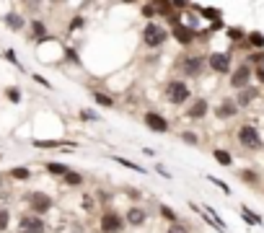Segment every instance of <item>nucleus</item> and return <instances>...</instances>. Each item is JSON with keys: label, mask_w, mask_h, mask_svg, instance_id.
<instances>
[{"label": "nucleus", "mask_w": 264, "mask_h": 233, "mask_svg": "<svg viewBox=\"0 0 264 233\" xmlns=\"http://www.w3.org/2000/svg\"><path fill=\"white\" fill-rule=\"evenodd\" d=\"M83 207H86V210H93V200L86 197V200H83Z\"/></svg>", "instance_id": "39"}, {"label": "nucleus", "mask_w": 264, "mask_h": 233, "mask_svg": "<svg viewBox=\"0 0 264 233\" xmlns=\"http://www.w3.org/2000/svg\"><path fill=\"white\" fill-rule=\"evenodd\" d=\"M158 210H161V215H163V217H169L171 223H176V213H173L171 207H166V205H161V207H158Z\"/></svg>", "instance_id": "32"}, {"label": "nucleus", "mask_w": 264, "mask_h": 233, "mask_svg": "<svg viewBox=\"0 0 264 233\" xmlns=\"http://www.w3.org/2000/svg\"><path fill=\"white\" fill-rule=\"evenodd\" d=\"M210 179V182H213L215 186H217V189H220V192H225V194H231V186L228 184H225V182H220V179H215V176H207Z\"/></svg>", "instance_id": "31"}, {"label": "nucleus", "mask_w": 264, "mask_h": 233, "mask_svg": "<svg viewBox=\"0 0 264 233\" xmlns=\"http://www.w3.org/2000/svg\"><path fill=\"white\" fill-rule=\"evenodd\" d=\"M241 217H244L246 223H251V225H262V217H259V215H254L248 207H241Z\"/></svg>", "instance_id": "24"}, {"label": "nucleus", "mask_w": 264, "mask_h": 233, "mask_svg": "<svg viewBox=\"0 0 264 233\" xmlns=\"http://www.w3.org/2000/svg\"><path fill=\"white\" fill-rule=\"evenodd\" d=\"M80 119H99V117H96V111H88V109H83V111H80Z\"/></svg>", "instance_id": "37"}, {"label": "nucleus", "mask_w": 264, "mask_h": 233, "mask_svg": "<svg viewBox=\"0 0 264 233\" xmlns=\"http://www.w3.org/2000/svg\"><path fill=\"white\" fill-rule=\"evenodd\" d=\"M44 169H47L52 176H60V179H62L65 174H70V171H73L70 166H67V163H57V161H49V163H47V166H44Z\"/></svg>", "instance_id": "16"}, {"label": "nucleus", "mask_w": 264, "mask_h": 233, "mask_svg": "<svg viewBox=\"0 0 264 233\" xmlns=\"http://www.w3.org/2000/svg\"><path fill=\"white\" fill-rule=\"evenodd\" d=\"M62 184H67V186H80L83 184V174H78V171H70V174L62 176Z\"/></svg>", "instance_id": "21"}, {"label": "nucleus", "mask_w": 264, "mask_h": 233, "mask_svg": "<svg viewBox=\"0 0 264 233\" xmlns=\"http://www.w3.org/2000/svg\"><path fill=\"white\" fill-rule=\"evenodd\" d=\"M246 60H248V65H259L262 67L264 65V52H251Z\"/></svg>", "instance_id": "28"}, {"label": "nucleus", "mask_w": 264, "mask_h": 233, "mask_svg": "<svg viewBox=\"0 0 264 233\" xmlns=\"http://www.w3.org/2000/svg\"><path fill=\"white\" fill-rule=\"evenodd\" d=\"M44 231H47V223H44L39 215L24 213L18 217V233H44Z\"/></svg>", "instance_id": "5"}, {"label": "nucleus", "mask_w": 264, "mask_h": 233, "mask_svg": "<svg viewBox=\"0 0 264 233\" xmlns=\"http://www.w3.org/2000/svg\"><path fill=\"white\" fill-rule=\"evenodd\" d=\"M171 34L176 36V42H182V44H192L194 36H197V31H194L192 26H184V24H176Z\"/></svg>", "instance_id": "14"}, {"label": "nucleus", "mask_w": 264, "mask_h": 233, "mask_svg": "<svg viewBox=\"0 0 264 233\" xmlns=\"http://www.w3.org/2000/svg\"><path fill=\"white\" fill-rule=\"evenodd\" d=\"M26 202H29V207H31V213L34 215H44V213H49L52 210V205H55V202H52V197L49 194H44V192H31L26 197Z\"/></svg>", "instance_id": "6"}, {"label": "nucleus", "mask_w": 264, "mask_h": 233, "mask_svg": "<svg viewBox=\"0 0 264 233\" xmlns=\"http://www.w3.org/2000/svg\"><path fill=\"white\" fill-rule=\"evenodd\" d=\"M99 231L101 233H122L124 231V215L117 210H104L99 217Z\"/></svg>", "instance_id": "4"}, {"label": "nucleus", "mask_w": 264, "mask_h": 233, "mask_svg": "<svg viewBox=\"0 0 264 233\" xmlns=\"http://www.w3.org/2000/svg\"><path fill=\"white\" fill-rule=\"evenodd\" d=\"M205 62H207V57H200V55H192V57H184V62H182V70L186 78H197V75L205 70Z\"/></svg>", "instance_id": "10"}, {"label": "nucleus", "mask_w": 264, "mask_h": 233, "mask_svg": "<svg viewBox=\"0 0 264 233\" xmlns=\"http://www.w3.org/2000/svg\"><path fill=\"white\" fill-rule=\"evenodd\" d=\"M182 140L189 142V145H197V135L194 132H182Z\"/></svg>", "instance_id": "35"}, {"label": "nucleus", "mask_w": 264, "mask_h": 233, "mask_svg": "<svg viewBox=\"0 0 264 233\" xmlns=\"http://www.w3.org/2000/svg\"><path fill=\"white\" fill-rule=\"evenodd\" d=\"M31 26H34V42H42V36L47 34V26H44V24H42L39 18H36V21H34Z\"/></svg>", "instance_id": "26"}, {"label": "nucleus", "mask_w": 264, "mask_h": 233, "mask_svg": "<svg viewBox=\"0 0 264 233\" xmlns=\"http://www.w3.org/2000/svg\"><path fill=\"white\" fill-rule=\"evenodd\" d=\"M8 225H11V213L5 207H0V233L8 231Z\"/></svg>", "instance_id": "27"}, {"label": "nucleus", "mask_w": 264, "mask_h": 233, "mask_svg": "<svg viewBox=\"0 0 264 233\" xmlns=\"http://www.w3.org/2000/svg\"><path fill=\"white\" fill-rule=\"evenodd\" d=\"M163 93H166V99H169V104H173V107H182V104H186L192 96L189 83H184V80H179V78H171L169 83H166Z\"/></svg>", "instance_id": "2"}, {"label": "nucleus", "mask_w": 264, "mask_h": 233, "mask_svg": "<svg viewBox=\"0 0 264 233\" xmlns=\"http://www.w3.org/2000/svg\"><path fill=\"white\" fill-rule=\"evenodd\" d=\"M169 36H171L169 29L155 24V21H150V24H145V29H142V42H145V47H150V49L163 47V44L169 42Z\"/></svg>", "instance_id": "1"}, {"label": "nucleus", "mask_w": 264, "mask_h": 233, "mask_svg": "<svg viewBox=\"0 0 264 233\" xmlns=\"http://www.w3.org/2000/svg\"><path fill=\"white\" fill-rule=\"evenodd\" d=\"M78 26H83V18H80V16H75V21H73V29H78Z\"/></svg>", "instance_id": "41"}, {"label": "nucleus", "mask_w": 264, "mask_h": 233, "mask_svg": "<svg viewBox=\"0 0 264 233\" xmlns=\"http://www.w3.org/2000/svg\"><path fill=\"white\" fill-rule=\"evenodd\" d=\"M213 158L220 163V166H231V163H233V155L228 153V150H223V148H215L213 150Z\"/></svg>", "instance_id": "17"}, {"label": "nucleus", "mask_w": 264, "mask_h": 233, "mask_svg": "<svg viewBox=\"0 0 264 233\" xmlns=\"http://www.w3.org/2000/svg\"><path fill=\"white\" fill-rule=\"evenodd\" d=\"M228 36L233 42H241V39H244V31H241V29H228Z\"/></svg>", "instance_id": "34"}, {"label": "nucleus", "mask_w": 264, "mask_h": 233, "mask_svg": "<svg viewBox=\"0 0 264 233\" xmlns=\"http://www.w3.org/2000/svg\"><path fill=\"white\" fill-rule=\"evenodd\" d=\"M155 171H158V174H161V176H166V179H171V174H169V171H166L163 166H155Z\"/></svg>", "instance_id": "40"}, {"label": "nucleus", "mask_w": 264, "mask_h": 233, "mask_svg": "<svg viewBox=\"0 0 264 233\" xmlns=\"http://www.w3.org/2000/svg\"><path fill=\"white\" fill-rule=\"evenodd\" d=\"M194 8H197L200 16H205L207 21H215V24H220V11H215V8H202V5H194Z\"/></svg>", "instance_id": "19"}, {"label": "nucleus", "mask_w": 264, "mask_h": 233, "mask_svg": "<svg viewBox=\"0 0 264 233\" xmlns=\"http://www.w3.org/2000/svg\"><path fill=\"white\" fill-rule=\"evenodd\" d=\"M34 80H36V83H42L44 88H52V83H49V80H44L42 75H34Z\"/></svg>", "instance_id": "38"}, {"label": "nucleus", "mask_w": 264, "mask_h": 233, "mask_svg": "<svg viewBox=\"0 0 264 233\" xmlns=\"http://www.w3.org/2000/svg\"><path fill=\"white\" fill-rule=\"evenodd\" d=\"M166 233H189V228H186L184 223H179V220H176V223H171L169 228H166Z\"/></svg>", "instance_id": "29"}, {"label": "nucleus", "mask_w": 264, "mask_h": 233, "mask_svg": "<svg viewBox=\"0 0 264 233\" xmlns=\"http://www.w3.org/2000/svg\"><path fill=\"white\" fill-rule=\"evenodd\" d=\"M93 101L99 104V107H107V109L114 107V99H111L109 93H101V91H93Z\"/></svg>", "instance_id": "20"}, {"label": "nucleus", "mask_w": 264, "mask_h": 233, "mask_svg": "<svg viewBox=\"0 0 264 233\" xmlns=\"http://www.w3.org/2000/svg\"><path fill=\"white\" fill-rule=\"evenodd\" d=\"M256 96H259V91H256L254 86H248V88H244V91H238V99H236V104H238V109H244V107H248Z\"/></svg>", "instance_id": "15"}, {"label": "nucleus", "mask_w": 264, "mask_h": 233, "mask_svg": "<svg viewBox=\"0 0 264 233\" xmlns=\"http://www.w3.org/2000/svg\"><path fill=\"white\" fill-rule=\"evenodd\" d=\"M238 176L244 179L246 184H259V176H256V171H248V169H244V171H238Z\"/></svg>", "instance_id": "25"}, {"label": "nucleus", "mask_w": 264, "mask_h": 233, "mask_svg": "<svg viewBox=\"0 0 264 233\" xmlns=\"http://www.w3.org/2000/svg\"><path fill=\"white\" fill-rule=\"evenodd\" d=\"M5 24H8L11 29H16V31H21V29H24V18H21L18 13H8V18H5Z\"/></svg>", "instance_id": "23"}, {"label": "nucleus", "mask_w": 264, "mask_h": 233, "mask_svg": "<svg viewBox=\"0 0 264 233\" xmlns=\"http://www.w3.org/2000/svg\"><path fill=\"white\" fill-rule=\"evenodd\" d=\"M11 176L13 179H29V169H24V166H21V169H11Z\"/></svg>", "instance_id": "33"}, {"label": "nucleus", "mask_w": 264, "mask_h": 233, "mask_svg": "<svg viewBox=\"0 0 264 233\" xmlns=\"http://www.w3.org/2000/svg\"><path fill=\"white\" fill-rule=\"evenodd\" d=\"M207 111H210L207 99H194L189 104V109H186V117L189 119H202V117H207Z\"/></svg>", "instance_id": "12"}, {"label": "nucleus", "mask_w": 264, "mask_h": 233, "mask_svg": "<svg viewBox=\"0 0 264 233\" xmlns=\"http://www.w3.org/2000/svg\"><path fill=\"white\" fill-rule=\"evenodd\" d=\"M0 186H3V174H0Z\"/></svg>", "instance_id": "42"}, {"label": "nucleus", "mask_w": 264, "mask_h": 233, "mask_svg": "<svg viewBox=\"0 0 264 233\" xmlns=\"http://www.w3.org/2000/svg\"><path fill=\"white\" fill-rule=\"evenodd\" d=\"M145 220H148V213H145L142 207H138V205H132V207L124 213V223H127V225H135V228L145 225Z\"/></svg>", "instance_id": "11"}, {"label": "nucleus", "mask_w": 264, "mask_h": 233, "mask_svg": "<svg viewBox=\"0 0 264 233\" xmlns=\"http://www.w3.org/2000/svg\"><path fill=\"white\" fill-rule=\"evenodd\" d=\"M207 67L210 70H215L217 75H228L231 73V55L228 52H213V55H207Z\"/></svg>", "instance_id": "8"}, {"label": "nucleus", "mask_w": 264, "mask_h": 233, "mask_svg": "<svg viewBox=\"0 0 264 233\" xmlns=\"http://www.w3.org/2000/svg\"><path fill=\"white\" fill-rule=\"evenodd\" d=\"M215 114H217V119H231V117H236V114H238L236 99H223L220 107L215 109Z\"/></svg>", "instance_id": "13"}, {"label": "nucleus", "mask_w": 264, "mask_h": 233, "mask_svg": "<svg viewBox=\"0 0 264 233\" xmlns=\"http://www.w3.org/2000/svg\"><path fill=\"white\" fill-rule=\"evenodd\" d=\"M236 138L241 142V148H246V150H262V132L256 130L254 124H241L238 127V132H236Z\"/></svg>", "instance_id": "3"}, {"label": "nucleus", "mask_w": 264, "mask_h": 233, "mask_svg": "<svg viewBox=\"0 0 264 233\" xmlns=\"http://www.w3.org/2000/svg\"><path fill=\"white\" fill-rule=\"evenodd\" d=\"M251 65L248 62H241L236 70H231V86L236 88V91H244V88H248V80H251Z\"/></svg>", "instance_id": "7"}, {"label": "nucleus", "mask_w": 264, "mask_h": 233, "mask_svg": "<svg viewBox=\"0 0 264 233\" xmlns=\"http://www.w3.org/2000/svg\"><path fill=\"white\" fill-rule=\"evenodd\" d=\"M5 99L13 101V104H18L21 101V91H18V88H5Z\"/></svg>", "instance_id": "30"}, {"label": "nucleus", "mask_w": 264, "mask_h": 233, "mask_svg": "<svg viewBox=\"0 0 264 233\" xmlns=\"http://www.w3.org/2000/svg\"><path fill=\"white\" fill-rule=\"evenodd\" d=\"M111 161H114V163H119V166H124V169H132V171H138V174H145V169H142V166H138V163H132V161L122 158V155H111Z\"/></svg>", "instance_id": "18"}, {"label": "nucleus", "mask_w": 264, "mask_h": 233, "mask_svg": "<svg viewBox=\"0 0 264 233\" xmlns=\"http://www.w3.org/2000/svg\"><path fill=\"white\" fill-rule=\"evenodd\" d=\"M246 39H248V44H251V47H256V49L264 47V34H262V31H248Z\"/></svg>", "instance_id": "22"}, {"label": "nucleus", "mask_w": 264, "mask_h": 233, "mask_svg": "<svg viewBox=\"0 0 264 233\" xmlns=\"http://www.w3.org/2000/svg\"><path fill=\"white\" fill-rule=\"evenodd\" d=\"M5 57H8L16 67H21V65H18V60H16V52H13V49H5Z\"/></svg>", "instance_id": "36"}, {"label": "nucleus", "mask_w": 264, "mask_h": 233, "mask_svg": "<svg viewBox=\"0 0 264 233\" xmlns=\"http://www.w3.org/2000/svg\"><path fill=\"white\" fill-rule=\"evenodd\" d=\"M142 122H145V127L148 130H153V132H169L171 130L169 119L161 117L158 111H145V114H142Z\"/></svg>", "instance_id": "9"}]
</instances>
